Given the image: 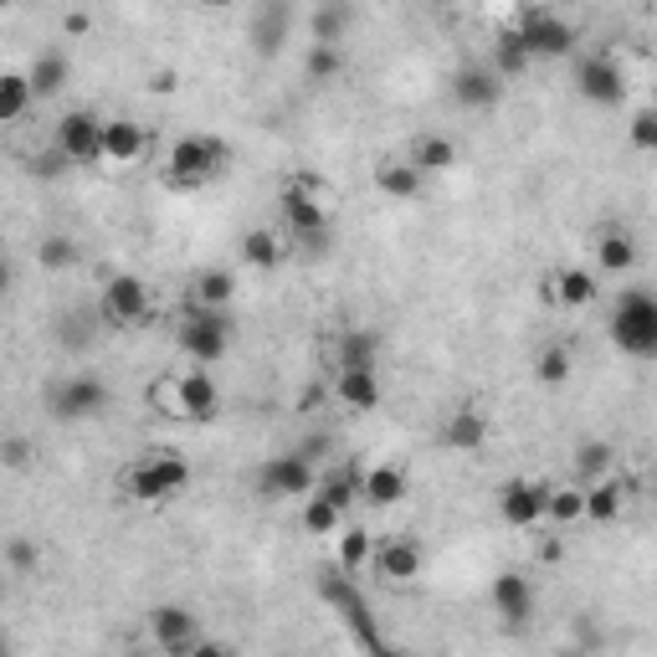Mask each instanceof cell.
Segmentation results:
<instances>
[{"label": "cell", "instance_id": "13", "mask_svg": "<svg viewBox=\"0 0 657 657\" xmlns=\"http://www.w3.org/2000/svg\"><path fill=\"white\" fill-rule=\"evenodd\" d=\"M150 632H154V643H160L164 653H195V647H201V622H195L185 606H175V601L154 606Z\"/></svg>", "mask_w": 657, "mask_h": 657}, {"label": "cell", "instance_id": "26", "mask_svg": "<svg viewBox=\"0 0 657 657\" xmlns=\"http://www.w3.org/2000/svg\"><path fill=\"white\" fill-rule=\"evenodd\" d=\"M150 411L154 417H170V421H191V411H185V380H180V375H154Z\"/></svg>", "mask_w": 657, "mask_h": 657}, {"label": "cell", "instance_id": "51", "mask_svg": "<svg viewBox=\"0 0 657 657\" xmlns=\"http://www.w3.org/2000/svg\"><path fill=\"white\" fill-rule=\"evenodd\" d=\"M0 6H21V0H0Z\"/></svg>", "mask_w": 657, "mask_h": 657}, {"label": "cell", "instance_id": "34", "mask_svg": "<svg viewBox=\"0 0 657 657\" xmlns=\"http://www.w3.org/2000/svg\"><path fill=\"white\" fill-rule=\"evenodd\" d=\"M591 299H596V278L585 268H566L554 278V303H570V309H575V303H591Z\"/></svg>", "mask_w": 657, "mask_h": 657}, {"label": "cell", "instance_id": "8", "mask_svg": "<svg viewBox=\"0 0 657 657\" xmlns=\"http://www.w3.org/2000/svg\"><path fill=\"white\" fill-rule=\"evenodd\" d=\"M550 493L554 483L545 478H508L498 488V519L514 524V529H535V524L550 519Z\"/></svg>", "mask_w": 657, "mask_h": 657}, {"label": "cell", "instance_id": "37", "mask_svg": "<svg viewBox=\"0 0 657 657\" xmlns=\"http://www.w3.org/2000/svg\"><path fill=\"white\" fill-rule=\"evenodd\" d=\"M241 257H247L252 268H278V262H283V241L272 237V231H247V237H241Z\"/></svg>", "mask_w": 657, "mask_h": 657}, {"label": "cell", "instance_id": "14", "mask_svg": "<svg viewBox=\"0 0 657 657\" xmlns=\"http://www.w3.org/2000/svg\"><path fill=\"white\" fill-rule=\"evenodd\" d=\"M370 566H375V575H380V581H390V585L417 581V575H421V545H417V539H406V535L380 539V545H375Z\"/></svg>", "mask_w": 657, "mask_h": 657}, {"label": "cell", "instance_id": "20", "mask_svg": "<svg viewBox=\"0 0 657 657\" xmlns=\"http://www.w3.org/2000/svg\"><path fill=\"white\" fill-rule=\"evenodd\" d=\"M442 442L452 452H478L488 442V417H483L478 406H463V411H452L448 427H442Z\"/></svg>", "mask_w": 657, "mask_h": 657}, {"label": "cell", "instance_id": "33", "mask_svg": "<svg viewBox=\"0 0 657 657\" xmlns=\"http://www.w3.org/2000/svg\"><path fill=\"white\" fill-rule=\"evenodd\" d=\"M380 359V340L370 328H344L340 334V365H375Z\"/></svg>", "mask_w": 657, "mask_h": 657}, {"label": "cell", "instance_id": "17", "mask_svg": "<svg viewBox=\"0 0 657 657\" xmlns=\"http://www.w3.org/2000/svg\"><path fill=\"white\" fill-rule=\"evenodd\" d=\"M334 396H340L349 411H375V406H380V375H375V365H340Z\"/></svg>", "mask_w": 657, "mask_h": 657}, {"label": "cell", "instance_id": "42", "mask_svg": "<svg viewBox=\"0 0 657 657\" xmlns=\"http://www.w3.org/2000/svg\"><path fill=\"white\" fill-rule=\"evenodd\" d=\"M36 257H42V268H67L77 257V247H73V237H42Z\"/></svg>", "mask_w": 657, "mask_h": 657}, {"label": "cell", "instance_id": "12", "mask_svg": "<svg viewBox=\"0 0 657 657\" xmlns=\"http://www.w3.org/2000/svg\"><path fill=\"white\" fill-rule=\"evenodd\" d=\"M575 93L601 108H612L627 98V77H622V67L612 57H581L575 62Z\"/></svg>", "mask_w": 657, "mask_h": 657}, {"label": "cell", "instance_id": "39", "mask_svg": "<svg viewBox=\"0 0 657 657\" xmlns=\"http://www.w3.org/2000/svg\"><path fill=\"white\" fill-rule=\"evenodd\" d=\"M344 57L334 42H314L309 46V62H303V73H309V83H328V77H340Z\"/></svg>", "mask_w": 657, "mask_h": 657}, {"label": "cell", "instance_id": "11", "mask_svg": "<svg viewBox=\"0 0 657 657\" xmlns=\"http://www.w3.org/2000/svg\"><path fill=\"white\" fill-rule=\"evenodd\" d=\"M519 36H524V46H529V57L554 62V57H570V52H575V26L554 11H524Z\"/></svg>", "mask_w": 657, "mask_h": 657}, {"label": "cell", "instance_id": "1", "mask_svg": "<svg viewBox=\"0 0 657 657\" xmlns=\"http://www.w3.org/2000/svg\"><path fill=\"white\" fill-rule=\"evenodd\" d=\"M319 596L328 601V612H340V622L349 627V637H355L365 653H386V637H380V627H375L370 601L359 596V585H355L349 570H344V566L319 570Z\"/></svg>", "mask_w": 657, "mask_h": 657}, {"label": "cell", "instance_id": "30", "mask_svg": "<svg viewBox=\"0 0 657 657\" xmlns=\"http://www.w3.org/2000/svg\"><path fill=\"white\" fill-rule=\"evenodd\" d=\"M31 98H36L31 77H21V73H6V77H0V123H15V119H21V114L31 108Z\"/></svg>", "mask_w": 657, "mask_h": 657}, {"label": "cell", "instance_id": "46", "mask_svg": "<svg viewBox=\"0 0 657 657\" xmlns=\"http://www.w3.org/2000/svg\"><path fill=\"white\" fill-rule=\"evenodd\" d=\"M6 554H11V570H21V575L36 566V550H31L26 539H11V550H6Z\"/></svg>", "mask_w": 657, "mask_h": 657}, {"label": "cell", "instance_id": "19", "mask_svg": "<svg viewBox=\"0 0 657 657\" xmlns=\"http://www.w3.org/2000/svg\"><path fill=\"white\" fill-rule=\"evenodd\" d=\"M150 150V134H144V123L134 119H114L104 129V160L108 164H139Z\"/></svg>", "mask_w": 657, "mask_h": 657}, {"label": "cell", "instance_id": "32", "mask_svg": "<svg viewBox=\"0 0 657 657\" xmlns=\"http://www.w3.org/2000/svg\"><path fill=\"white\" fill-rule=\"evenodd\" d=\"M231 293H237V278H231L226 268L201 272V278H195V288H191V299L195 303H211V309H226V303H231Z\"/></svg>", "mask_w": 657, "mask_h": 657}, {"label": "cell", "instance_id": "38", "mask_svg": "<svg viewBox=\"0 0 657 657\" xmlns=\"http://www.w3.org/2000/svg\"><path fill=\"white\" fill-rule=\"evenodd\" d=\"M340 514L344 508L328 504L324 493H309V504H303V529H309V535H334V529H340Z\"/></svg>", "mask_w": 657, "mask_h": 657}, {"label": "cell", "instance_id": "27", "mask_svg": "<svg viewBox=\"0 0 657 657\" xmlns=\"http://www.w3.org/2000/svg\"><path fill=\"white\" fill-rule=\"evenodd\" d=\"M622 504H627V483H596V488H585V519L591 524H612L616 514H622Z\"/></svg>", "mask_w": 657, "mask_h": 657}, {"label": "cell", "instance_id": "7", "mask_svg": "<svg viewBox=\"0 0 657 657\" xmlns=\"http://www.w3.org/2000/svg\"><path fill=\"white\" fill-rule=\"evenodd\" d=\"M314 488H319V473H314V463H309L303 452H278V457H268L262 473H257V493H262L268 504L303 498V493H314Z\"/></svg>", "mask_w": 657, "mask_h": 657}, {"label": "cell", "instance_id": "24", "mask_svg": "<svg viewBox=\"0 0 657 657\" xmlns=\"http://www.w3.org/2000/svg\"><path fill=\"white\" fill-rule=\"evenodd\" d=\"M180 380H185V411H191V421H216V411H222V390H216V380H211L206 370L180 375Z\"/></svg>", "mask_w": 657, "mask_h": 657}, {"label": "cell", "instance_id": "3", "mask_svg": "<svg viewBox=\"0 0 657 657\" xmlns=\"http://www.w3.org/2000/svg\"><path fill=\"white\" fill-rule=\"evenodd\" d=\"M612 340L637 359H657V293L627 288L612 309Z\"/></svg>", "mask_w": 657, "mask_h": 657}, {"label": "cell", "instance_id": "36", "mask_svg": "<svg viewBox=\"0 0 657 657\" xmlns=\"http://www.w3.org/2000/svg\"><path fill=\"white\" fill-rule=\"evenodd\" d=\"M370 560H375V539L365 535V529H344L340 535V566L349 570V575H359Z\"/></svg>", "mask_w": 657, "mask_h": 657}, {"label": "cell", "instance_id": "28", "mask_svg": "<svg viewBox=\"0 0 657 657\" xmlns=\"http://www.w3.org/2000/svg\"><path fill=\"white\" fill-rule=\"evenodd\" d=\"M596 262H601L606 272H632V262H637V241H632L627 231H601Z\"/></svg>", "mask_w": 657, "mask_h": 657}, {"label": "cell", "instance_id": "23", "mask_svg": "<svg viewBox=\"0 0 657 657\" xmlns=\"http://www.w3.org/2000/svg\"><path fill=\"white\" fill-rule=\"evenodd\" d=\"M31 88H36V98H57L62 88H67V77H73V62L62 57V52H42V57L31 62Z\"/></svg>", "mask_w": 657, "mask_h": 657}, {"label": "cell", "instance_id": "52", "mask_svg": "<svg viewBox=\"0 0 657 657\" xmlns=\"http://www.w3.org/2000/svg\"><path fill=\"white\" fill-rule=\"evenodd\" d=\"M653 21H657V6H653Z\"/></svg>", "mask_w": 657, "mask_h": 657}, {"label": "cell", "instance_id": "6", "mask_svg": "<svg viewBox=\"0 0 657 657\" xmlns=\"http://www.w3.org/2000/svg\"><path fill=\"white\" fill-rule=\"evenodd\" d=\"M46 411H52V421L104 417L108 411V386L93 370H77V375H67V380H57V386L46 390Z\"/></svg>", "mask_w": 657, "mask_h": 657}, {"label": "cell", "instance_id": "21", "mask_svg": "<svg viewBox=\"0 0 657 657\" xmlns=\"http://www.w3.org/2000/svg\"><path fill=\"white\" fill-rule=\"evenodd\" d=\"M406 160L417 164L421 175H442V170L457 164V144L442 134H421V139H411V154H406Z\"/></svg>", "mask_w": 657, "mask_h": 657}, {"label": "cell", "instance_id": "22", "mask_svg": "<svg viewBox=\"0 0 657 657\" xmlns=\"http://www.w3.org/2000/svg\"><path fill=\"white\" fill-rule=\"evenodd\" d=\"M359 498H370L375 508L401 504V498H406V473H401V467H390V463L370 467V473H365V483H359Z\"/></svg>", "mask_w": 657, "mask_h": 657}, {"label": "cell", "instance_id": "41", "mask_svg": "<svg viewBox=\"0 0 657 657\" xmlns=\"http://www.w3.org/2000/svg\"><path fill=\"white\" fill-rule=\"evenodd\" d=\"M550 519H554V524L585 519V488H554V493H550Z\"/></svg>", "mask_w": 657, "mask_h": 657}, {"label": "cell", "instance_id": "29", "mask_svg": "<svg viewBox=\"0 0 657 657\" xmlns=\"http://www.w3.org/2000/svg\"><path fill=\"white\" fill-rule=\"evenodd\" d=\"M359 483H365V473H359V467H328L324 478H319V488H314V493H324L328 504L349 508V504L359 498Z\"/></svg>", "mask_w": 657, "mask_h": 657}, {"label": "cell", "instance_id": "9", "mask_svg": "<svg viewBox=\"0 0 657 657\" xmlns=\"http://www.w3.org/2000/svg\"><path fill=\"white\" fill-rule=\"evenodd\" d=\"M98 319H104L108 328H139L150 319V283L134 278V272H119V278L104 288V299H98Z\"/></svg>", "mask_w": 657, "mask_h": 657}, {"label": "cell", "instance_id": "49", "mask_svg": "<svg viewBox=\"0 0 657 657\" xmlns=\"http://www.w3.org/2000/svg\"><path fill=\"white\" fill-rule=\"evenodd\" d=\"M6 463H26V442H6Z\"/></svg>", "mask_w": 657, "mask_h": 657}, {"label": "cell", "instance_id": "31", "mask_svg": "<svg viewBox=\"0 0 657 657\" xmlns=\"http://www.w3.org/2000/svg\"><path fill=\"white\" fill-rule=\"evenodd\" d=\"M529 46H524V36H519V26L514 31H498V42H493V73L504 77V73H524L529 67Z\"/></svg>", "mask_w": 657, "mask_h": 657}, {"label": "cell", "instance_id": "40", "mask_svg": "<svg viewBox=\"0 0 657 657\" xmlns=\"http://www.w3.org/2000/svg\"><path fill=\"white\" fill-rule=\"evenodd\" d=\"M570 370H575V365H570V349H566V344H550V349L535 359V375L545 380V386H566Z\"/></svg>", "mask_w": 657, "mask_h": 657}, {"label": "cell", "instance_id": "53", "mask_svg": "<svg viewBox=\"0 0 657 657\" xmlns=\"http://www.w3.org/2000/svg\"><path fill=\"white\" fill-rule=\"evenodd\" d=\"M653 114H657V108H653Z\"/></svg>", "mask_w": 657, "mask_h": 657}, {"label": "cell", "instance_id": "5", "mask_svg": "<svg viewBox=\"0 0 657 657\" xmlns=\"http://www.w3.org/2000/svg\"><path fill=\"white\" fill-rule=\"evenodd\" d=\"M180 349L195 359V365H216L226 355V344H231V319L226 309H211V303H195L191 314L180 319Z\"/></svg>", "mask_w": 657, "mask_h": 657}, {"label": "cell", "instance_id": "45", "mask_svg": "<svg viewBox=\"0 0 657 657\" xmlns=\"http://www.w3.org/2000/svg\"><path fill=\"white\" fill-rule=\"evenodd\" d=\"M62 164H73V160H67L62 150H46V154H36V160H31V175H46V180H52V175H62Z\"/></svg>", "mask_w": 657, "mask_h": 657}, {"label": "cell", "instance_id": "48", "mask_svg": "<svg viewBox=\"0 0 657 657\" xmlns=\"http://www.w3.org/2000/svg\"><path fill=\"white\" fill-rule=\"evenodd\" d=\"M303 457H309V463H319V457H324V452H328V437H309V442H303Z\"/></svg>", "mask_w": 657, "mask_h": 657}, {"label": "cell", "instance_id": "15", "mask_svg": "<svg viewBox=\"0 0 657 657\" xmlns=\"http://www.w3.org/2000/svg\"><path fill=\"white\" fill-rule=\"evenodd\" d=\"M288 31H293V6L288 0H262L252 15V52L257 57H278Z\"/></svg>", "mask_w": 657, "mask_h": 657}, {"label": "cell", "instance_id": "4", "mask_svg": "<svg viewBox=\"0 0 657 657\" xmlns=\"http://www.w3.org/2000/svg\"><path fill=\"white\" fill-rule=\"evenodd\" d=\"M226 160H231V144L222 134H185L170 144V160H164V175L175 185H206L211 175H222Z\"/></svg>", "mask_w": 657, "mask_h": 657}, {"label": "cell", "instance_id": "10", "mask_svg": "<svg viewBox=\"0 0 657 657\" xmlns=\"http://www.w3.org/2000/svg\"><path fill=\"white\" fill-rule=\"evenodd\" d=\"M104 129L108 123L98 119L93 108H73V114H62V123H57V150L73 164H98L104 160Z\"/></svg>", "mask_w": 657, "mask_h": 657}, {"label": "cell", "instance_id": "18", "mask_svg": "<svg viewBox=\"0 0 657 657\" xmlns=\"http://www.w3.org/2000/svg\"><path fill=\"white\" fill-rule=\"evenodd\" d=\"M452 98L463 108H493L504 98V83L493 67H463V73H452Z\"/></svg>", "mask_w": 657, "mask_h": 657}, {"label": "cell", "instance_id": "43", "mask_svg": "<svg viewBox=\"0 0 657 657\" xmlns=\"http://www.w3.org/2000/svg\"><path fill=\"white\" fill-rule=\"evenodd\" d=\"M67 349H83V344L93 340L88 334V314H62V334H57Z\"/></svg>", "mask_w": 657, "mask_h": 657}, {"label": "cell", "instance_id": "44", "mask_svg": "<svg viewBox=\"0 0 657 657\" xmlns=\"http://www.w3.org/2000/svg\"><path fill=\"white\" fill-rule=\"evenodd\" d=\"M632 144H637V150H657V114L653 108L632 119Z\"/></svg>", "mask_w": 657, "mask_h": 657}, {"label": "cell", "instance_id": "16", "mask_svg": "<svg viewBox=\"0 0 657 657\" xmlns=\"http://www.w3.org/2000/svg\"><path fill=\"white\" fill-rule=\"evenodd\" d=\"M493 612L504 616V622H529L535 616V585L524 581L519 570H504V575H493Z\"/></svg>", "mask_w": 657, "mask_h": 657}, {"label": "cell", "instance_id": "50", "mask_svg": "<svg viewBox=\"0 0 657 657\" xmlns=\"http://www.w3.org/2000/svg\"><path fill=\"white\" fill-rule=\"evenodd\" d=\"M201 6H211V11H222V6H231V0H201Z\"/></svg>", "mask_w": 657, "mask_h": 657}, {"label": "cell", "instance_id": "2", "mask_svg": "<svg viewBox=\"0 0 657 657\" xmlns=\"http://www.w3.org/2000/svg\"><path fill=\"white\" fill-rule=\"evenodd\" d=\"M191 483V463L175 457V452H150V457H139L129 473L119 478L123 498H134V504H164V498H175L185 493Z\"/></svg>", "mask_w": 657, "mask_h": 657}, {"label": "cell", "instance_id": "47", "mask_svg": "<svg viewBox=\"0 0 657 657\" xmlns=\"http://www.w3.org/2000/svg\"><path fill=\"white\" fill-rule=\"evenodd\" d=\"M606 457H612V448H606V442H591V448L581 452V467H585V473H601V467H606Z\"/></svg>", "mask_w": 657, "mask_h": 657}, {"label": "cell", "instance_id": "35", "mask_svg": "<svg viewBox=\"0 0 657 657\" xmlns=\"http://www.w3.org/2000/svg\"><path fill=\"white\" fill-rule=\"evenodd\" d=\"M344 26H349V6L344 0H324L314 11V42H344Z\"/></svg>", "mask_w": 657, "mask_h": 657}, {"label": "cell", "instance_id": "25", "mask_svg": "<svg viewBox=\"0 0 657 657\" xmlns=\"http://www.w3.org/2000/svg\"><path fill=\"white\" fill-rule=\"evenodd\" d=\"M421 180H427V175H421L411 160H386L380 170H375V185H380L390 201H411V195L421 191Z\"/></svg>", "mask_w": 657, "mask_h": 657}]
</instances>
